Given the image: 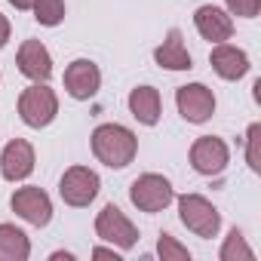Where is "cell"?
<instances>
[{"instance_id": "cb8c5ba5", "label": "cell", "mask_w": 261, "mask_h": 261, "mask_svg": "<svg viewBox=\"0 0 261 261\" xmlns=\"http://www.w3.org/2000/svg\"><path fill=\"white\" fill-rule=\"evenodd\" d=\"M92 258H114V261H120V255H117L114 249H101V246L92 249Z\"/></svg>"}, {"instance_id": "44dd1931", "label": "cell", "mask_w": 261, "mask_h": 261, "mask_svg": "<svg viewBox=\"0 0 261 261\" xmlns=\"http://www.w3.org/2000/svg\"><path fill=\"white\" fill-rule=\"evenodd\" d=\"M246 163L252 172H261V123H252L246 133Z\"/></svg>"}, {"instance_id": "3957f363", "label": "cell", "mask_w": 261, "mask_h": 261, "mask_svg": "<svg viewBox=\"0 0 261 261\" xmlns=\"http://www.w3.org/2000/svg\"><path fill=\"white\" fill-rule=\"evenodd\" d=\"M129 200L139 212H163L172 200H175V191L169 185V178L157 175V172H145L139 175L133 185H129Z\"/></svg>"}, {"instance_id": "7a4b0ae2", "label": "cell", "mask_w": 261, "mask_h": 261, "mask_svg": "<svg viewBox=\"0 0 261 261\" xmlns=\"http://www.w3.org/2000/svg\"><path fill=\"white\" fill-rule=\"evenodd\" d=\"M178 215H181V224L188 230H194L197 237H203V240H212L221 230L218 209L200 194H181L178 197Z\"/></svg>"}, {"instance_id": "e0dca14e", "label": "cell", "mask_w": 261, "mask_h": 261, "mask_svg": "<svg viewBox=\"0 0 261 261\" xmlns=\"http://www.w3.org/2000/svg\"><path fill=\"white\" fill-rule=\"evenodd\" d=\"M28 255H31V240L25 237V230H19L16 224H0V258L25 261Z\"/></svg>"}, {"instance_id": "9a60e30c", "label": "cell", "mask_w": 261, "mask_h": 261, "mask_svg": "<svg viewBox=\"0 0 261 261\" xmlns=\"http://www.w3.org/2000/svg\"><path fill=\"white\" fill-rule=\"evenodd\" d=\"M154 59H157V65L166 68V71H191V68H194L191 53H188V46H185L178 28H172V31L166 34V40L154 49Z\"/></svg>"}, {"instance_id": "d6986e66", "label": "cell", "mask_w": 261, "mask_h": 261, "mask_svg": "<svg viewBox=\"0 0 261 261\" xmlns=\"http://www.w3.org/2000/svg\"><path fill=\"white\" fill-rule=\"evenodd\" d=\"M34 19L40 22V25H46V28H56V25H62V19H65V0H34Z\"/></svg>"}, {"instance_id": "5b68a950", "label": "cell", "mask_w": 261, "mask_h": 261, "mask_svg": "<svg viewBox=\"0 0 261 261\" xmlns=\"http://www.w3.org/2000/svg\"><path fill=\"white\" fill-rule=\"evenodd\" d=\"M98 188H101V181H98V175L89 166H71V169H65V175L59 181L62 200L68 206H77V209L80 206H89L98 197Z\"/></svg>"}, {"instance_id": "d4e9b609", "label": "cell", "mask_w": 261, "mask_h": 261, "mask_svg": "<svg viewBox=\"0 0 261 261\" xmlns=\"http://www.w3.org/2000/svg\"><path fill=\"white\" fill-rule=\"evenodd\" d=\"M10 4H13L16 10H31V7H34V0H10Z\"/></svg>"}, {"instance_id": "52a82bcc", "label": "cell", "mask_w": 261, "mask_h": 261, "mask_svg": "<svg viewBox=\"0 0 261 261\" xmlns=\"http://www.w3.org/2000/svg\"><path fill=\"white\" fill-rule=\"evenodd\" d=\"M230 151L218 136H203L191 145V166L200 175H221L227 169Z\"/></svg>"}, {"instance_id": "4fadbf2b", "label": "cell", "mask_w": 261, "mask_h": 261, "mask_svg": "<svg viewBox=\"0 0 261 261\" xmlns=\"http://www.w3.org/2000/svg\"><path fill=\"white\" fill-rule=\"evenodd\" d=\"M209 65L221 80H240L249 74V56L230 43H215V49L209 53Z\"/></svg>"}, {"instance_id": "484cf974", "label": "cell", "mask_w": 261, "mask_h": 261, "mask_svg": "<svg viewBox=\"0 0 261 261\" xmlns=\"http://www.w3.org/2000/svg\"><path fill=\"white\" fill-rule=\"evenodd\" d=\"M53 258H56V261H59V258H65V261H71L74 255H71V252H53Z\"/></svg>"}, {"instance_id": "603a6c76", "label": "cell", "mask_w": 261, "mask_h": 261, "mask_svg": "<svg viewBox=\"0 0 261 261\" xmlns=\"http://www.w3.org/2000/svg\"><path fill=\"white\" fill-rule=\"evenodd\" d=\"M7 40H10V19L0 13V46H7Z\"/></svg>"}, {"instance_id": "8fae6325", "label": "cell", "mask_w": 261, "mask_h": 261, "mask_svg": "<svg viewBox=\"0 0 261 261\" xmlns=\"http://www.w3.org/2000/svg\"><path fill=\"white\" fill-rule=\"evenodd\" d=\"M16 62H19V71L34 83H46L53 77V56L40 40H25L19 46Z\"/></svg>"}, {"instance_id": "7c38bea8", "label": "cell", "mask_w": 261, "mask_h": 261, "mask_svg": "<svg viewBox=\"0 0 261 261\" xmlns=\"http://www.w3.org/2000/svg\"><path fill=\"white\" fill-rule=\"evenodd\" d=\"M0 172L7 181H22L34 172V148L25 139H13L0 154Z\"/></svg>"}, {"instance_id": "6da1fadb", "label": "cell", "mask_w": 261, "mask_h": 261, "mask_svg": "<svg viewBox=\"0 0 261 261\" xmlns=\"http://www.w3.org/2000/svg\"><path fill=\"white\" fill-rule=\"evenodd\" d=\"M136 151H139L136 133L120 123H101L92 133V154L98 157V163H105L111 169L129 166L136 160Z\"/></svg>"}, {"instance_id": "5bb4252c", "label": "cell", "mask_w": 261, "mask_h": 261, "mask_svg": "<svg viewBox=\"0 0 261 261\" xmlns=\"http://www.w3.org/2000/svg\"><path fill=\"white\" fill-rule=\"evenodd\" d=\"M194 25H197L200 37L209 40V43H224V40H230V34H233L230 16H227L224 10H218V7H200V10L194 13Z\"/></svg>"}, {"instance_id": "9c48e42d", "label": "cell", "mask_w": 261, "mask_h": 261, "mask_svg": "<svg viewBox=\"0 0 261 261\" xmlns=\"http://www.w3.org/2000/svg\"><path fill=\"white\" fill-rule=\"evenodd\" d=\"M10 206H13V212L19 218H25L34 227H46L49 218H53V203H49V197H46L43 188H19L13 194Z\"/></svg>"}, {"instance_id": "ba28073f", "label": "cell", "mask_w": 261, "mask_h": 261, "mask_svg": "<svg viewBox=\"0 0 261 261\" xmlns=\"http://www.w3.org/2000/svg\"><path fill=\"white\" fill-rule=\"evenodd\" d=\"M175 105H178V114L188 120V123H206L212 114H215V95L209 86L203 83H188L175 92Z\"/></svg>"}, {"instance_id": "8992f818", "label": "cell", "mask_w": 261, "mask_h": 261, "mask_svg": "<svg viewBox=\"0 0 261 261\" xmlns=\"http://www.w3.org/2000/svg\"><path fill=\"white\" fill-rule=\"evenodd\" d=\"M95 233H98L105 243H114V246H120V249H133V246L139 243L136 224L129 221L114 203L98 212V218H95Z\"/></svg>"}, {"instance_id": "30bf717a", "label": "cell", "mask_w": 261, "mask_h": 261, "mask_svg": "<svg viewBox=\"0 0 261 261\" xmlns=\"http://www.w3.org/2000/svg\"><path fill=\"white\" fill-rule=\"evenodd\" d=\"M101 86V71L95 62L89 59H74L68 68H65V89L71 98L77 101H89Z\"/></svg>"}, {"instance_id": "7402d4cb", "label": "cell", "mask_w": 261, "mask_h": 261, "mask_svg": "<svg viewBox=\"0 0 261 261\" xmlns=\"http://www.w3.org/2000/svg\"><path fill=\"white\" fill-rule=\"evenodd\" d=\"M261 10V0H227V13L240 19H255Z\"/></svg>"}, {"instance_id": "277c9868", "label": "cell", "mask_w": 261, "mask_h": 261, "mask_svg": "<svg viewBox=\"0 0 261 261\" xmlns=\"http://www.w3.org/2000/svg\"><path fill=\"white\" fill-rule=\"evenodd\" d=\"M59 114V98L46 83H34L19 95V117L31 126V129H43L56 120Z\"/></svg>"}, {"instance_id": "ffe728a7", "label": "cell", "mask_w": 261, "mask_h": 261, "mask_svg": "<svg viewBox=\"0 0 261 261\" xmlns=\"http://www.w3.org/2000/svg\"><path fill=\"white\" fill-rule=\"evenodd\" d=\"M157 252H160L163 261H191L188 246H181L172 233H160V240H157Z\"/></svg>"}, {"instance_id": "ac0fdd59", "label": "cell", "mask_w": 261, "mask_h": 261, "mask_svg": "<svg viewBox=\"0 0 261 261\" xmlns=\"http://www.w3.org/2000/svg\"><path fill=\"white\" fill-rule=\"evenodd\" d=\"M255 258V252L246 246V237H243V230H230L227 233V240H224V246H221V261H252Z\"/></svg>"}, {"instance_id": "2e32d148", "label": "cell", "mask_w": 261, "mask_h": 261, "mask_svg": "<svg viewBox=\"0 0 261 261\" xmlns=\"http://www.w3.org/2000/svg\"><path fill=\"white\" fill-rule=\"evenodd\" d=\"M160 92L154 86H136L133 92H129V111H133V117L145 126H157L160 120Z\"/></svg>"}]
</instances>
